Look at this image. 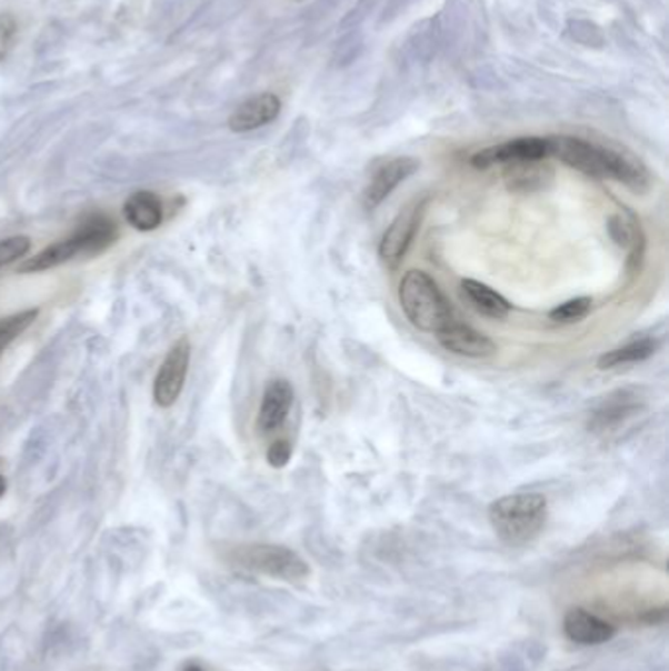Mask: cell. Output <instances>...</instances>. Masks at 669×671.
Instances as JSON below:
<instances>
[{
	"instance_id": "3957f363",
	"label": "cell",
	"mask_w": 669,
	"mask_h": 671,
	"mask_svg": "<svg viewBox=\"0 0 669 671\" xmlns=\"http://www.w3.org/2000/svg\"><path fill=\"white\" fill-rule=\"evenodd\" d=\"M114 240H117L114 222L99 214V217H92L83 222L76 234L51 243L38 256L24 261L18 271L20 273H40V271L59 268L77 256H94V253L104 252L109 246L114 243Z\"/></svg>"
},
{
	"instance_id": "30bf717a",
	"label": "cell",
	"mask_w": 669,
	"mask_h": 671,
	"mask_svg": "<svg viewBox=\"0 0 669 671\" xmlns=\"http://www.w3.org/2000/svg\"><path fill=\"white\" fill-rule=\"evenodd\" d=\"M417 169H419V161L412 158H397L386 163L383 168L377 169L376 176L371 177L369 186L363 191V207L368 210L377 209Z\"/></svg>"
},
{
	"instance_id": "7402d4cb",
	"label": "cell",
	"mask_w": 669,
	"mask_h": 671,
	"mask_svg": "<svg viewBox=\"0 0 669 671\" xmlns=\"http://www.w3.org/2000/svg\"><path fill=\"white\" fill-rule=\"evenodd\" d=\"M17 38V20L10 14H0V61L7 58Z\"/></svg>"
},
{
	"instance_id": "2e32d148",
	"label": "cell",
	"mask_w": 669,
	"mask_h": 671,
	"mask_svg": "<svg viewBox=\"0 0 669 671\" xmlns=\"http://www.w3.org/2000/svg\"><path fill=\"white\" fill-rule=\"evenodd\" d=\"M461 291L466 294V299L473 304V309L489 319H505L511 312V304L502 294L479 281H473V279L461 281Z\"/></svg>"
},
{
	"instance_id": "ffe728a7",
	"label": "cell",
	"mask_w": 669,
	"mask_h": 671,
	"mask_svg": "<svg viewBox=\"0 0 669 671\" xmlns=\"http://www.w3.org/2000/svg\"><path fill=\"white\" fill-rule=\"evenodd\" d=\"M591 309H593V301L589 297H579V299H571V301L563 302L560 307H556L550 312V319L553 322H561V324H571V322L586 319Z\"/></svg>"
},
{
	"instance_id": "d4e9b609",
	"label": "cell",
	"mask_w": 669,
	"mask_h": 671,
	"mask_svg": "<svg viewBox=\"0 0 669 671\" xmlns=\"http://www.w3.org/2000/svg\"><path fill=\"white\" fill-rule=\"evenodd\" d=\"M183 671H204V670H202L201 665H197V663H189V665H187V668H184Z\"/></svg>"
},
{
	"instance_id": "5b68a950",
	"label": "cell",
	"mask_w": 669,
	"mask_h": 671,
	"mask_svg": "<svg viewBox=\"0 0 669 671\" xmlns=\"http://www.w3.org/2000/svg\"><path fill=\"white\" fill-rule=\"evenodd\" d=\"M230 560L243 570L261 573L268 578L283 579L291 583L309 578L310 573L309 565L301 555L284 545H238L230 554Z\"/></svg>"
},
{
	"instance_id": "ba28073f",
	"label": "cell",
	"mask_w": 669,
	"mask_h": 671,
	"mask_svg": "<svg viewBox=\"0 0 669 671\" xmlns=\"http://www.w3.org/2000/svg\"><path fill=\"white\" fill-rule=\"evenodd\" d=\"M420 217H422V202L399 212V217L387 228L383 240L379 243V256L389 268H397L401 263L402 256L409 250L412 238L419 230Z\"/></svg>"
},
{
	"instance_id": "6da1fadb",
	"label": "cell",
	"mask_w": 669,
	"mask_h": 671,
	"mask_svg": "<svg viewBox=\"0 0 669 671\" xmlns=\"http://www.w3.org/2000/svg\"><path fill=\"white\" fill-rule=\"evenodd\" d=\"M548 148L552 158H558L569 168L578 169L586 176L619 181L638 193H642L650 186V176L645 166L627 153L571 136L548 138Z\"/></svg>"
},
{
	"instance_id": "5bb4252c",
	"label": "cell",
	"mask_w": 669,
	"mask_h": 671,
	"mask_svg": "<svg viewBox=\"0 0 669 671\" xmlns=\"http://www.w3.org/2000/svg\"><path fill=\"white\" fill-rule=\"evenodd\" d=\"M124 217L130 227L140 232H151L163 220V204L159 197L151 191H140L132 194L124 204Z\"/></svg>"
},
{
	"instance_id": "8fae6325",
	"label": "cell",
	"mask_w": 669,
	"mask_h": 671,
	"mask_svg": "<svg viewBox=\"0 0 669 671\" xmlns=\"http://www.w3.org/2000/svg\"><path fill=\"white\" fill-rule=\"evenodd\" d=\"M293 387L284 379H276L266 387L261 399L260 414H258V429L263 434H271L283 427L289 411L293 407Z\"/></svg>"
},
{
	"instance_id": "603a6c76",
	"label": "cell",
	"mask_w": 669,
	"mask_h": 671,
	"mask_svg": "<svg viewBox=\"0 0 669 671\" xmlns=\"http://www.w3.org/2000/svg\"><path fill=\"white\" fill-rule=\"evenodd\" d=\"M609 230H611L612 238H615L620 246H625V248L635 246L636 228L635 224H630L628 220L622 219V217H615V219L611 220Z\"/></svg>"
},
{
	"instance_id": "7a4b0ae2",
	"label": "cell",
	"mask_w": 669,
	"mask_h": 671,
	"mask_svg": "<svg viewBox=\"0 0 669 671\" xmlns=\"http://www.w3.org/2000/svg\"><path fill=\"white\" fill-rule=\"evenodd\" d=\"M548 519V503L538 493H517L495 501L489 521L505 544L525 545L532 542Z\"/></svg>"
},
{
	"instance_id": "d6986e66",
	"label": "cell",
	"mask_w": 669,
	"mask_h": 671,
	"mask_svg": "<svg viewBox=\"0 0 669 671\" xmlns=\"http://www.w3.org/2000/svg\"><path fill=\"white\" fill-rule=\"evenodd\" d=\"M36 317H38V309H30V311L18 312L7 319H0V353L4 352L18 336L34 322Z\"/></svg>"
},
{
	"instance_id": "9c48e42d",
	"label": "cell",
	"mask_w": 669,
	"mask_h": 671,
	"mask_svg": "<svg viewBox=\"0 0 669 671\" xmlns=\"http://www.w3.org/2000/svg\"><path fill=\"white\" fill-rule=\"evenodd\" d=\"M438 342L446 352L463 355V358H489L497 352V345L489 336L477 332L476 328L453 322V320L438 332Z\"/></svg>"
},
{
	"instance_id": "ac0fdd59",
	"label": "cell",
	"mask_w": 669,
	"mask_h": 671,
	"mask_svg": "<svg viewBox=\"0 0 669 671\" xmlns=\"http://www.w3.org/2000/svg\"><path fill=\"white\" fill-rule=\"evenodd\" d=\"M632 399L635 397H630L628 391H619V393L609 397L593 414V422H591L593 429L609 430L620 424L622 420L636 411V404L632 403Z\"/></svg>"
},
{
	"instance_id": "9a60e30c",
	"label": "cell",
	"mask_w": 669,
	"mask_h": 671,
	"mask_svg": "<svg viewBox=\"0 0 669 671\" xmlns=\"http://www.w3.org/2000/svg\"><path fill=\"white\" fill-rule=\"evenodd\" d=\"M550 179H552V169L546 168L540 161H519V163H509L505 169V183L515 193L540 191Z\"/></svg>"
},
{
	"instance_id": "cb8c5ba5",
	"label": "cell",
	"mask_w": 669,
	"mask_h": 671,
	"mask_svg": "<svg viewBox=\"0 0 669 671\" xmlns=\"http://www.w3.org/2000/svg\"><path fill=\"white\" fill-rule=\"evenodd\" d=\"M291 453H293V448H291V444L287 440H277V442L269 445V465L271 468H284L289 463V460H291Z\"/></svg>"
},
{
	"instance_id": "44dd1931",
	"label": "cell",
	"mask_w": 669,
	"mask_h": 671,
	"mask_svg": "<svg viewBox=\"0 0 669 671\" xmlns=\"http://www.w3.org/2000/svg\"><path fill=\"white\" fill-rule=\"evenodd\" d=\"M32 240L28 236H12L0 242V268L9 266L12 261L24 258L26 253L30 252Z\"/></svg>"
},
{
	"instance_id": "277c9868",
	"label": "cell",
	"mask_w": 669,
	"mask_h": 671,
	"mask_svg": "<svg viewBox=\"0 0 669 671\" xmlns=\"http://www.w3.org/2000/svg\"><path fill=\"white\" fill-rule=\"evenodd\" d=\"M399 302L410 324L422 332L438 334L452 322V307L440 287L420 269H410L399 286Z\"/></svg>"
},
{
	"instance_id": "8992f818",
	"label": "cell",
	"mask_w": 669,
	"mask_h": 671,
	"mask_svg": "<svg viewBox=\"0 0 669 671\" xmlns=\"http://www.w3.org/2000/svg\"><path fill=\"white\" fill-rule=\"evenodd\" d=\"M191 361V344L187 338H181L171 350L159 368L153 383V399L161 409H169L177 403L179 394L183 391L184 379L189 371Z\"/></svg>"
},
{
	"instance_id": "4fadbf2b",
	"label": "cell",
	"mask_w": 669,
	"mask_h": 671,
	"mask_svg": "<svg viewBox=\"0 0 669 671\" xmlns=\"http://www.w3.org/2000/svg\"><path fill=\"white\" fill-rule=\"evenodd\" d=\"M281 112V101L276 94L263 93L258 97H251L248 101L242 102L234 114L228 120V127L232 132L243 134L251 132L258 128L266 127L269 122H273Z\"/></svg>"
},
{
	"instance_id": "7c38bea8",
	"label": "cell",
	"mask_w": 669,
	"mask_h": 671,
	"mask_svg": "<svg viewBox=\"0 0 669 671\" xmlns=\"http://www.w3.org/2000/svg\"><path fill=\"white\" fill-rule=\"evenodd\" d=\"M566 637L581 647H599L615 637V627L586 609H571L563 619Z\"/></svg>"
},
{
	"instance_id": "52a82bcc",
	"label": "cell",
	"mask_w": 669,
	"mask_h": 671,
	"mask_svg": "<svg viewBox=\"0 0 669 671\" xmlns=\"http://www.w3.org/2000/svg\"><path fill=\"white\" fill-rule=\"evenodd\" d=\"M550 158L548 138H517L511 142L491 146L486 150L477 151L471 158V166L477 169L493 168V166H509L519 161H542Z\"/></svg>"
},
{
	"instance_id": "e0dca14e",
	"label": "cell",
	"mask_w": 669,
	"mask_h": 671,
	"mask_svg": "<svg viewBox=\"0 0 669 671\" xmlns=\"http://www.w3.org/2000/svg\"><path fill=\"white\" fill-rule=\"evenodd\" d=\"M656 350H658L656 340L640 338V340H635V342L622 345V348L602 353L599 358V368L601 370H612V368H620V365H628V363H636V361H645L652 358Z\"/></svg>"
},
{
	"instance_id": "484cf974",
	"label": "cell",
	"mask_w": 669,
	"mask_h": 671,
	"mask_svg": "<svg viewBox=\"0 0 669 671\" xmlns=\"http://www.w3.org/2000/svg\"><path fill=\"white\" fill-rule=\"evenodd\" d=\"M4 491H7V481L0 475V497L4 495Z\"/></svg>"
}]
</instances>
